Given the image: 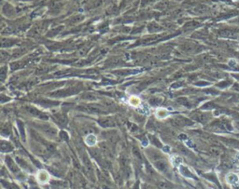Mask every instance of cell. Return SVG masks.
I'll list each match as a JSON object with an SVG mask.
<instances>
[{"mask_svg": "<svg viewBox=\"0 0 239 189\" xmlns=\"http://www.w3.org/2000/svg\"><path fill=\"white\" fill-rule=\"evenodd\" d=\"M153 164L155 168L162 172H167L168 169H169L167 161L161 157H155V159H153Z\"/></svg>", "mask_w": 239, "mask_h": 189, "instance_id": "cell-1", "label": "cell"}, {"mask_svg": "<svg viewBox=\"0 0 239 189\" xmlns=\"http://www.w3.org/2000/svg\"><path fill=\"white\" fill-rule=\"evenodd\" d=\"M98 123L102 127H105V128L115 126V122L111 117H102L98 120Z\"/></svg>", "mask_w": 239, "mask_h": 189, "instance_id": "cell-2", "label": "cell"}, {"mask_svg": "<svg viewBox=\"0 0 239 189\" xmlns=\"http://www.w3.org/2000/svg\"><path fill=\"white\" fill-rule=\"evenodd\" d=\"M173 122L175 123L176 125H179V126H186V125H191L192 124V121L187 119V118H185L183 117H176L174 119H173Z\"/></svg>", "mask_w": 239, "mask_h": 189, "instance_id": "cell-3", "label": "cell"}, {"mask_svg": "<svg viewBox=\"0 0 239 189\" xmlns=\"http://www.w3.org/2000/svg\"><path fill=\"white\" fill-rule=\"evenodd\" d=\"M220 37H227V38H236L237 37V33L234 32L233 30H228L225 29L220 32Z\"/></svg>", "mask_w": 239, "mask_h": 189, "instance_id": "cell-4", "label": "cell"}, {"mask_svg": "<svg viewBox=\"0 0 239 189\" xmlns=\"http://www.w3.org/2000/svg\"><path fill=\"white\" fill-rule=\"evenodd\" d=\"M26 110L31 114L32 116H36L38 117H40V118H47V116L46 115H44V114L40 111H38V109L36 108H34L32 106H27L26 107Z\"/></svg>", "mask_w": 239, "mask_h": 189, "instance_id": "cell-5", "label": "cell"}, {"mask_svg": "<svg viewBox=\"0 0 239 189\" xmlns=\"http://www.w3.org/2000/svg\"><path fill=\"white\" fill-rule=\"evenodd\" d=\"M48 180H49V175L46 171H44V170L39 171L38 174V181L41 183H46Z\"/></svg>", "mask_w": 239, "mask_h": 189, "instance_id": "cell-6", "label": "cell"}, {"mask_svg": "<svg viewBox=\"0 0 239 189\" xmlns=\"http://www.w3.org/2000/svg\"><path fill=\"white\" fill-rule=\"evenodd\" d=\"M157 186L159 189H172L173 184L167 181H159L157 183Z\"/></svg>", "mask_w": 239, "mask_h": 189, "instance_id": "cell-7", "label": "cell"}, {"mask_svg": "<svg viewBox=\"0 0 239 189\" xmlns=\"http://www.w3.org/2000/svg\"><path fill=\"white\" fill-rule=\"evenodd\" d=\"M88 109L90 110L91 112H94V113H104V109L102 108L99 105H94V104H90L88 105Z\"/></svg>", "mask_w": 239, "mask_h": 189, "instance_id": "cell-8", "label": "cell"}, {"mask_svg": "<svg viewBox=\"0 0 239 189\" xmlns=\"http://www.w3.org/2000/svg\"><path fill=\"white\" fill-rule=\"evenodd\" d=\"M55 119L63 126H65L66 123H67V118H66V117L65 115H62V114H58V115H56Z\"/></svg>", "mask_w": 239, "mask_h": 189, "instance_id": "cell-9", "label": "cell"}, {"mask_svg": "<svg viewBox=\"0 0 239 189\" xmlns=\"http://www.w3.org/2000/svg\"><path fill=\"white\" fill-rule=\"evenodd\" d=\"M209 151L212 155H214V156H220V154L222 153V150H221L219 146H212V147H210Z\"/></svg>", "mask_w": 239, "mask_h": 189, "instance_id": "cell-10", "label": "cell"}, {"mask_svg": "<svg viewBox=\"0 0 239 189\" xmlns=\"http://www.w3.org/2000/svg\"><path fill=\"white\" fill-rule=\"evenodd\" d=\"M227 177H228L227 180H228V182H229L230 183H237V181H238L237 175L233 174V173H230Z\"/></svg>", "mask_w": 239, "mask_h": 189, "instance_id": "cell-11", "label": "cell"}, {"mask_svg": "<svg viewBox=\"0 0 239 189\" xmlns=\"http://www.w3.org/2000/svg\"><path fill=\"white\" fill-rule=\"evenodd\" d=\"M181 170V172H182V174L184 175V176L186 177H190V178H193V175L192 174L191 171L189 170V169H187L186 167H181L180 168Z\"/></svg>", "mask_w": 239, "mask_h": 189, "instance_id": "cell-12", "label": "cell"}, {"mask_svg": "<svg viewBox=\"0 0 239 189\" xmlns=\"http://www.w3.org/2000/svg\"><path fill=\"white\" fill-rule=\"evenodd\" d=\"M86 142H87V143H88V146H94V144L96 143V138H95V136H94V135L88 136V137H87V140H86Z\"/></svg>", "mask_w": 239, "mask_h": 189, "instance_id": "cell-13", "label": "cell"}, {"mask_svg": "<svg viewBox=\"0 0 239 189\" xmlns=\"http://www.w3.org/2000/svg\"><path fill=\"white\" fill-rule=\"evenodd\" d=\"M129 103H130L132 105H134V106H138V105L140 103V100H139L138 97H135V96H133V97L130 98Z\"/></svg>", "mask_w": 239, "mask_h": 189, "instance_id": "cell-14", "label": "cell"}, {"mask_svg": "<svg viewBox=\"0 0 239 189\" xmlns=\"http://www.w3.org/2000/svg\"><path fill=\"white\" fill-rule=\"evenodd\" d=\"M1 147H2V151H10V150H12V146H10V143H5V142H2Z\"/></svg>", "mask_w": 239, "mask_h": 189, "instance_id": "cell-15", "label": "cell"}, {"mask_svg": "<svg viewBox=\"0 0 239 189\" xmlns=\"http://www.w3.org/2000/svg\"><path fill=\"white\" fill-rule=\"evenodd\" d=\"M133 153H134V156L135 159H138L139 160H142V156L140 155V152L138 151V148H133Z\"/></svg>", "mask_w": 239, "mask_h": 189, "instance_id": "cell-16", "label": "cell"}, {"mask_svg": "<svg viewBox=\"0 0 239 189\" xmlns=\"http://www.w3.org/2000/svg\"><path fill=\"white\" fill-rule=\"evenodd\" d=\"M196 119L200 122H206L207 120V117L204 114H198V115H196Z\"/></svg>", "mask_w": 239, "mask_h": 189, "instance_id": "cell-17", "label": "cell"}, {"mask_svg": "<svg viewBox=\"0 0 239 189\" xmlns=\"http://www.w3.org/2000/svg\"><path fill=\"white\" fill-rule=\"evenodd\" d=\"M157 115H158L159 117H165L167 115V113H166V111H165V109H160L157 112Z\"/></svg>", "mask_w": 239, "mask_h": 189, "instance_id": "cell-18", "label": "cell"}, {"mask_svg": "<svg viewBox=\"0 0 239 189\" xmlns=\"http://www.w3.org/2000/svg\"><path fill=\"white\" fill-rule=\"evenodd\" d=\"M135 189H138V186H135Z\"/></svg>", "mask_w": 239, "mask_h": 189, "instance_id": "cell-19", "label": "cell"}]
</instances>
